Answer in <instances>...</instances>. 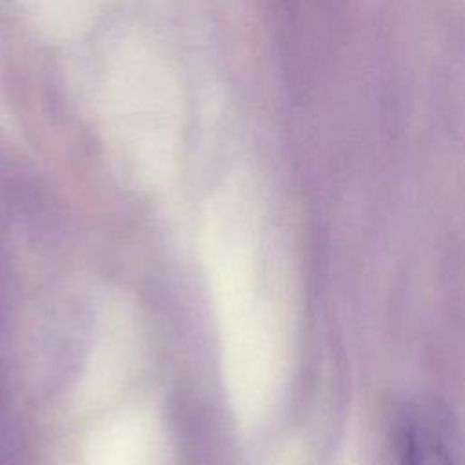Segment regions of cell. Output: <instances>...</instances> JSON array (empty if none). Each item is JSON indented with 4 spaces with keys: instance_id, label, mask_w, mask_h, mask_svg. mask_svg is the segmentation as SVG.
I'll list each match as a JSON object with an SVG mask.
<instances>
[{
    "instance_id": "6da1fadb",
    "label": "cell",
    "mask_w": 465,
    "mask_h": 465,
    "mask_svg": "<svg viewBox=\"0 0 465 465\" xmlns=\"http://www.w3.org/2000/svg\"><path fill=\"white\" fill-rule=\"evenodd\" d=\"M398 465H461L460 436L449 411L421 400L409 405L396 432Z\"/></svg>"
}]
</instances>
